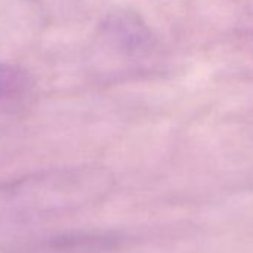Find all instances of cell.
Returning <instances> with one entry per match:
<instances>
[{"label": "cell", "mask_w": 253, "mask_h": 253, "mask_svg": "<svg viewBox=\"0 0 253 253\" xmlns=\"http://www.w3.org/2000/svg\"><path fill=\"white\" fill-rule=\"evenodd\" d=\"M112 176L97 166L55 169L0 183V220L29 223L66 216L103 200Z\"/></svg>", "instance_id": "cell-1"}, {"label": "cell", "mask_w": 253, "mask_h": 253, "mask_svg": "<svg viewBox=\"0 0 253 253\" xmlns=\"http://www.w3.org/2000/svg\"><path fill=\"white\" fill-rule=\"evenodd\" d=\"M27 75L21 69L0 63V98L20 95L27 86Z\"/></svg>", "instance_id": "cell-3"}, {"label": "cell", "mask_w": 253, "mask_h": 253, "mask_svg": "<svg viewBox=\"0 0 253 253\" xmlns=\"http://www.w3.org/2000/svg\"><path fill=\"white\" fill-rule=\"evenodd\" d=\"M103 30L110 42L125 51H136L146 46L151 38L139 17L125 12L109 15Z\"/></svg>", "instance_id": "cell-2"}]
</instances>
